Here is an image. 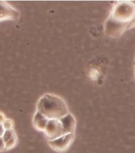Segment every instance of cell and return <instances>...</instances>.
<instances>
[{"label": "cell", "instance_id": "obj_15", "mask_svg": "<svg viewBox=\"0 0 135 153\" xmlns=\"http://www.w3.org/2000/svg\"><path fill=\"white\" fill-rule=\"evenodd\" d=\"M5 131L6 130H5L3 126H2V125H0V138H2L3 134H4Z\"/></svg>", "mask_w": 135, "mask_h": 153}, {"label": "cell", "instance_id": "obj_16", "mask_svg": "<svg viewBox=\"0 0 135 153\" xmlns=\"http://www.w3.org/2000/svg\"><path fill=\"white\" fill-rule=\"evenodd\" d=\"M134 67H135V63H134Z\"/></svg>", "mask_w": 135, "mask_h": 153}, {"label": "cell", "instance_id": "obj_4", "mask_svg": "<svg viewBox=\"0 0 135 153\" xmlns=\"http://www.w3.org/2000/svg\"><path fill=\"white\" fill-rule=\"evenodd\" d=\"M75 138L74 133L64 134L53 140H48V145L56 152H64L69 149Z\"/></svg>", "mask_w": 135, "mask_h": 153}, {"label": "cell", "instance_id": "obj_2", "mask_svg": "<svg viewBox=\"0 0 135 153\" xmlns=\"http://www.w3.org/2000/svg\"><path fill=\"white\" fill-rule=\"evenodd\" d=\"M110 17L124 23L130 22L135 17V4L134 2H118L113 8Z\"/></svg>", "mask_w": 135, "mask_h": 153}, {"label": "cell", "instance_id": "obj_5", "mask_svg": "<svg viewBox=\"0 0 135 153\" xmlns=\"http://www.w3.org/2000/svg\"><path fill=\"white\" fill-rule=\"evenodd\" d=\"M45 136L48 140H53L64 135L60 120H49L45 129L44 131Z\"/></svg>", "mask_w": 135, "mask_h": 153}, {"label": "cell", "instance_id": "obj_10", "mask_svg": "<svg viewBox=\"0 0 135 153\" xmlns=\"http://www.w3.org/2000/svg\"><path fill=\"white\" fill-rule=\"evenodd\" d=\"M18 144V137L17 135L14 137H13L11 140H10L9 141L6 143V150H10V149H14V147L16 146Z\"/></svg>", "mask_w": 135, "mask_h": 153}, {"label": "cell", "instance_id": "obj_14", "mask_svg": "<svg viewBox=\"0 0 135 153\" xmlns=\"http://www.w3.org/2000/svg\"><path fill=\"white\" fill-rule=\"evenodd\" d=\"M7 120V117H6V115L3 114V113L0 112V125H2L4 123V121Z\"/></svg>", "mask_w": 135, "mask_h": 153}, {"label": "cell", "instance_id": "obj_9", "mask_svg": "<svg viewBox=\"0 0 135 153\" xmlns=\"http://www.w3.org/2000/svg\"><path fill=\"white\" fill-rule=\"evenodd\" d=\"M16 136V133H15V131L14 130H6L5 131L4 134L2 136V140H3V141L6 144L7 142H8L10 140H11L13 137H14Z\"/></svg>", "mask_w": 135, "mask_h": 153}, {"label": "cell", "instance_id": "obj_18", "mask_svg": "<svg viewBox=\"0 0 135 153\" xmlns=\"http://www.w3.org/2000/svg\"><path fill=\"white\" fill-rule=\"evenodd\" d=\"M134 63H135V62H134Z\"/></svg>", "mask_w": 135, "mask_h": 153}, {"label": "cell", "instance_id": "obj_13", "mask_svg": "<svg viewBox=\"0 0 135 153\" xmlns=\"http://www.w3.org/2000/svg\"><path fill=\"white\" fill-rule=\"evenodd\" d=\"M6 151V144L2 138H0V152Z\"/></svg>", "mask_w": 135, "mask_h": 153}, {"label": "cell", "instance_id": "obj_17", "mask_svg": "<svg viewBox=\"0 0 135 153\" xmlns=\"http://www.w3.org/2000/svg\"><path fill=\"white\" fill-rule=\"evenodd\" d=\"M134 2V4H135V2Z\"/></svg>", "mask_w": 135, "mask_h": 153}, {"label": "cell", "instance_id": "obj_8", "mask_svg": "<svg viewBox=\"0 0 135 153\" xmlns=\"http://www.w3.org/2000/svg\"><path fill=\"white\" fill-rule=\"evenodd\" d=\"M48 121L49 120L44 116L42 114H41L38 111H36L34 116V118H33V124H34V126L37 130L44 132L46 126L48 125Z\"/></svg>", "mask_w": 135, "mask_h": 153}, {"label": "cell", "instance_id": "obj_3", "mask_svg": "<svg viewBox=\"0 0 135 153\" xmlns=\"http://www.w3.org/2000/svg\"><path fill=\"white\" fill-rule=\"evenodd\" d=\"M126 27L127 23L119 22L110 16L105 23V33L109 37H119L127 30Z\"/></svg>", "mask_w": 135, "mask_h": 153}, {"label": "cell", "instance_id": "obj_1", "mask_svg": "<svg viewBox=\"0 0 135 153\" xmlns=\"http://www.w3.org/2000/svg\"><path fill=\"white\" fill-rule=\"evenodd\" d=\"M37 111L48 120H60L69 114V108L64 99L53 94L41 96L37 102Z\"/></svg>", "mask_w": 135, "mask_h": 153}, {"label": "cell", "instance_id": "obj_12", "mask_svg": "<svg viewBox=\"0 0 135 153\" xmlns=\"http://www.w3.org/2000/svg\"><path fill=\"white\" fill-rule=\"evenodd\" d=\"M134 27H135V17L130 22L127 23V27H126V29L128 30V29H131V28Z\"/></svg>", "mask_w": 135, "mask_h": 153}, {"label": "cell", "instance_id": "obj_6", "mask_svg": "<svg viewBox=\"0 0 135 153\" xmlns=\"http://www.w3.org/2000/svg\"><path fill=\"white\" fill-rule=\"evenodd\" d=\"M20 13L9 3L0 1V22L3 21H16L19 19Z\"/></svg>", "mask_w": 135, "mask_h": 153}, {"label": "cell", "instance_id": "obj_7", "mask_svg": "<svg viewBox=\"0 0 135 153\" xmlns=\"http://www.w3.org/2000/svg\"><path fill=\"white\" fill-rule=\"evenodd\" d=\"M62 128L64 130V134H69V133H74L76 130V121L74 116L72 114H68L66 116L62 117L60 120Z\"/></svg>", "mask_w": 135, "mask_h": 153}, {"label": "cell", "instance_id": "obj_11", "mask_svg": "<svg viewBox=\"0 0 135 153\" xmlns=\"http://www.w3.org/2000/svg\"><path fill=\"white\" fill-rule=\"evenodd\" d=\"M2 126L4 127L5 130H14V123L10 119L7 118V120L4 121V123L2 124Z\"/></svg>", "mask_w": 135, "mask_h": 153}]
</instances>
